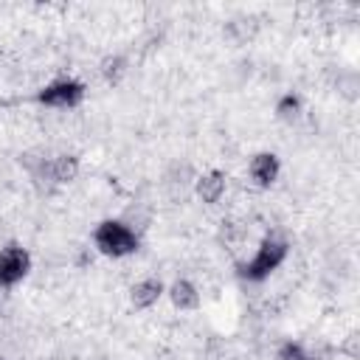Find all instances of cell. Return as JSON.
<instances>
[{
	"mask_svg": "<svg viewBox=\"0 0 360 360\" xmlns=\"http://www.w3.org/2000/svg\"><path fill=\"white\" fill-rule=\"evenodd\" d=\"M287 256H290L287 239H281V236H264V239L259 242V248L253 250V256H250L245 264H239V278L259 284V281L270 278V276L284 264Z\"/></svg>",
	"mask_w": 360,
	"mask_h": 360,
	"instance_id": "6da1fadb",
	"label": "cell"
},
{
	"mask_svg": "<svg viewBox=\"0 0 360 360\" xmlns=\"http://www.w3.org/2000/svg\"><path fill=\"white\" fill-rule=\"evenodd\" d=\"M93 245L110 259H124L141 248V239L124 219H101L93 231Z\"/></svg>",
	"mask_w": 360,
	"mask_h": 360,
	"instance_id": "7a4b0ae2",
	"label": "cell"
},
{
	"mask_svg": "<svg viewBox=\"0 0 360 360\" xmlns=\"http://www.w3.org/2000/svg\"><path fill=\"white\" fill-rule=\"evenodd\" d=\"M84 84L79 82V79H70V76H65V79H53V82H48L39 93H37V101L42 104V107H51V110H73V107H79L82 101H84Z\"/></svg>",
	"mask_w": 360,
	"mask_h": 360,
	"instance_id": "3957f363",
	"label": "cell"
},
{
	"mask_svg": "<svg viewBox=\"0 0 360 360\" xmlns=\"http://www.w3.org/2000/svg\"><path fill=\"white\" fill-rule=\"evenodd\" d=\"M28 273H31V253L17 242L3 245L0 248V290L17 287Z\"/></svg>",
	"mask_w": 360,
	"mask_h": 360,
	"instance_id": "277c9868",
	"label": "cell"
},
{
	"mask_svg": "<svg viewBox=\"0 0 360 360\" xmlns=\"http://www.w3.org/2000/svg\"><path fill=\"white\" fill-rule=\"evenodd\" d=\"M248 174H250V180H253V186L270 188V186L278 180V174H281V160H278V155H276V152H256V155L250 158V163H248Z\"/></svg>",
	"mask_w": 360,
	"mask_h": 360,
	"instance_id": "5b68a950",
	"label": "cell"
},
{
	"mask_svg": "<svg viewBox=\"0 0 360 360\" xmlns=\"http://www.w3.org/2000/svg\"><path fill=\"white\" fill-rule=\"evenodd\" d=\"M194 188H197V197H200L202 202L214 205V202H219V200L225 197L228 177H225V172H219V169H208V172H202V174L197 177Z\"/></svg>",
	"mask_w": 360,
	"mask_h": 360,
	"instance_id": "8992f818",
	"label": "cell"
},
{
	"mask_svg": "<svg viewBox=\"0 0 360 360\" xmlns=\"http://www.w3.org/2000/svg\"><path fill=\"white\" fill-rule=\"evenodd\" d=\"M42 174L51 183H70L79 174V158L76 155H56L42 160Z\"/></svg>",
	"mask_w": 360,
	"mask_h": 360,
	"instance_id": "52a82bcc",
	"label": "cell"
},
{
	"mask_svg": "<svg viewBox=\"0 0 360 360\" xmlns=\"http://www.w3.org/2000/svg\"><path fill=\"white\" fill-rule=\"evenodd\" d=\"M163 292H166V287H163L160 278H141V281L132 284L129 301H132L135 309H149V307H155L160 301Z\"/></svg>",
	"mask_w": 360,
	"mask_h": 360,
	"instance_id": "ba28073f",
	"label": "cell"
},
{
	"mask_svg": "<svg viewBox=\"0 0 360 360\" xmlns=\"http://www.w3.org/2000/svg\"><path fill=\"white\" fill-rule=\"evenodd\" d=\"M166 295H169V301H172L177 309H183V312L200 307V290H197L188 278H177V281L166 290Z\"/></svg>",
	"mask_w": 360,
	"mask_h": 360,
	"instance_id": "9c48e42d",
	"label": "cell"
},
{
	"mask_svg": "<svg viewBox=\"0 0 360 360\" xmlns=\"http://www.w3.org/2000/svg\"><path fill=\"white\" fill-rule=\"evenodd\" d=\"M301 110H304V101H301L298 93H284V96L276 101V115H278L281 121H295V118L301 115Z\"/></svg>",
	"mask_w": 360,
	"mask_h": 360,
	"instance_id": "30bf717a",
	"label": "cell"
},
{
	"mask_svg": "<svg viewBox=\"0 0 360 360\" xmlns=\"http://www.w3.org/2000/svg\"><path fill=\"white\" fill-rule=\"evenodd\" d=\"M124 73H127V59H124V56L112 53V56H107V59L101 62V76H104L110 84H118Z\"/></svg>",
	"mask_w": 360,
	"mask_h": 360,
	"instance_id": "8fae6325",
	"label": "cell"
},
{
	"mask_svg": "<svg viewBox=\"0 0 360 360\" xmlns=\"http://www.w3.org/2000/svg\"><path fill=\"white\" fill-rule=\"evenodd\" d=\"M276 360H315L298 340H284L276 352Z\"/></svg>",
	"mask_w": 360,
	"mask_h": 360,
	"instance_id": "7c38bea8",
	"label": "cell"
},
{
	"mask_svg": "<svg viewBox=\"0 0 360 360\" xmlns=\"http://www.w3.org/2000/svg\"><path fill=\"white\" fill-rule=\"evenodd\" d=\"M0 360H3V357H0Z\"/></svg>",
	"mask_w": 360,
	"mask_h": 360,
	"instance_id": "4fadbf2b",
	"label": "cell"
}]
</instances>
